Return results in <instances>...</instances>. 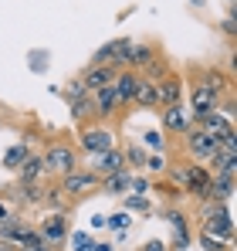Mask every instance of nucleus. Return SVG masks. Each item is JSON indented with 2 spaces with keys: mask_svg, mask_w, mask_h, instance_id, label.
<instances>
[{
  "mask_svg": "<svg viewBox=\"0 0 237 251\" xmlns=\"http://www.w3.org/2000/svg\"><path fill=\"white\" fill-rule=\"evenodd\" d=\"M41 163H44V176H65L71 173L78 163V150L68 143V139H51L47 150L41 153Z\"/></svg>",
  "mask_w": 237,
  "mask_h": 251,
  "instance_id": "1",
  "label": "nucleus"
},
{
  "mask_svg": "<svg viewBox=\"0 0 237 251\" xmlns=\"http://www.w3.org/2000/svg\"><path fill=\"white\" fill-rule=\"evenodd\" d=\"M58 187H61V194H65L68 201H81V197H88V194H95V190L102 187V176H98L95 170H88V167H75L71 173L58 176Z\"/></svg>",
  "mask_w": 237,
  "mask_h": 251,
  "instance_id": "2",
  "label": "nucleus"
},
{
  "mask_svg": "<svg viewBox=\"0 0 237 251\" xmlns=\"http://www.w3.org/2000/svg\"><path fill=\"white\" fill-rule=\"evenodd\" d=\"M173 180L197 201H210V170L203 163H187V167H173Z\"/></svg>",
  "mask_w": 237,
  "mask_h": 251,
  "instance_id": "3",
  "label": "nucleus"
},
{
  "mask_svg": "<svg viewBox=\"0 0 237 251\" xmlns=\"http://www.w3.org/2000/svg\"><path fill=\"white\" fill-rule=\"evenodd\" d=\"M203 231L210 238H220V241H231L234 238V217L227 204H217V201H203Z\"/></svg>",
  "mask_w": 237,
  "mask_h": 251,
  "instance_id": "4",
  "label": "nucleus"
},
{
  "mask_svg": "<svg viewBox=\"0 0 237 251\" xmlns=\"http://www.w3.org/2000/svg\"><path fill=\"white\" fill-rule=\"evenodd\" d=\"M183 150L190 153V160H193V163H210V156L220 150V139H217V136H210V132H203V129L193 123L187 132H183Z\"/></svg>",
  "mask_w": 237,
  "mask_h": 251,
  "instance_id": "5",
  "label": "nucleus"
},
{
  "mask_svg": "<svg viewBox=\"0 0 237 251\" xmlns=\"http://www.w3.org/2000/svg\"><path fill=\"white\" fill-rule=\"evenodd\" d=\"M78 146L88 156L92 153H102V150H112L116 146V132L105 123H88V126H81V132H78Z\"/></svg>",
  "mask_w": 237,
  "mask_h": 251,
  "instance_id": "6",
  "label": "nucleus"
},
{
  "mask_svg": "<svg viewBox=\"0 0 237 251\" xmlns=\"http://www.w3.org/2000/svg\"><path fill=\"white\" fill-rule=\"evenodd\" d=\"M159 126L163 132L169 136H183L190 126H193V116H190V105L187 102H173V105H163L159 109Z\"/></svg>",
  "mask_w": 237,
  "mask_h": 251,
  "instance_id": "7",
  "label": "nucleus"
},
{
  "mask_svg": "<svg viewBox=\"0 0 237 251\" xmlns=\"http://www.w3.org/2000/svg\"><path fill=\"white\" fill-rule=\"evenodd\" d=\"M34 227L41 231V238H44L47 245H54V248H61V245L68 241V231H71V227H68V214H65V210H51V214H47L41 224H34Z\"/></svg>",
  "mask_w": 237,
  "mask_h": 251,
  "instance_id": "8",
  "label": "nucleus"
},
{
  "mask_svg": "<svg viewBox=\"0 0 237 251\" xmlns=\"http://www.w3.org/2000/svg\"><path fill=\"white\" fill-rule=\"evenodd\" d=\"M187 105H190V116H193V123H197V119H203L207 112H213V109L220 105V99L200 82V78H193V85H190V102H187Z\"/></svg>",
  "mask_w": 237,
  "mask_h": 251,
  "instance_id": "9",
  "label": "nucleus"
},
{
  "mask_svg": "<svg viewBox=\"0 0 237 251\" xmlns=\"http://www.w3.org/2000/svg\"><path fill=\"white\" fill-rule=\"evenodd\" d=\"M183 92H187V85H183V75H176L173 68L163 75L156 82V109L163 105H173V102H183Z\"/></svg>",
  "mask_w": 237,
  "mask_h": 251,
  "instance_id": "10",
  "label": "nucleus"
},
{
  "mask_svg": "<svg viewBox=\"0 0 237 251\" xmlns=\"http://www.w3.org/2000/svg\"><path fill=\"white\" fill-rule=\"evenodd\" d=\"M118 112H122V109H118V102H116L112 85L92 92V119H95V123H109V119H116Z\"/></svg>",
  "mask_w": 237,
  "mask_h": 251,
  "instance_id": "11",
  "label": "nucleus"
},
{
  "mask_svg": "<svg viewBox=\"0 0 237 251\" xmlns=\"http://www.w3.org/2000/svg\"><path fill=\"white\" fill-rule=\"evenodd\" d=\"M136 85H139V72H132V68H118V72H116V78H112V92H116V102H118L122 112L132 105V92H136Z\"/></svg>",
  "mask_w": 237,
  "mask_h": 251,
  "instance_id": "12",
  "label": "nucleus"
},
{
  "mask_svg": "<svg viewBox=\"0 0 237 251\" xmlns=\"http://www.w3.org/2000/svg\"><path fill=\"white\" fill-rule=\"evenodd\" d=\"M166 221L173 224V231H176V241L169 245V251H187L193 245V231H190V217L183 214L180 207H169L166 210Z\"/></svg>",
  "mask_w": 237,
  "mask_h": 251,
  "instance_id": "13",
  "label": "nucleus"
},
{
  "mask_svg": "<svg viewBox=\"0 0 237 251\" xmlns=\"http://www.w3.org/2000/svg\"><path fill=\"white\" fill-rule=\"evenodd\" d=\"M122 167H125V153L116 150V146L88 156V170H95L98 176H109V173H116V170H122Z\"/></svg>",
  "mask_w": 237,
  "mask_h": 251,
  "instance_id": "14",
  "label": "nucleus"
},
{
  "mask_svg": "<svg viewBox=\"0 0 237 251\" xmlns=\"http://www.w3.org/2000/svg\"><path fill=\"white\" fill-rule=\"evenodd\" d=\"M197 126L203 129V132L217 136V139H224V136H231V132H237V129H234V119H231V116H224L220 109H213V112H207L203 119H197Z\"/></svg>",
  "mask_w": 237,
  "mask_h": 251,
  "instance_id": "15",
  "label": "nucleus"
},
{
  "mask_svg": "<svg viewBox=\"0 0 237 251\" xmlns=\"http://www.w3.org/2000/svg\"><path fill=\"white\" fill-rule=\"evenodd\" d=\"M112 78H116V68H112V65H88V68L81 72L85 92H98V88L112 85Z\"/></svg>",
  "mask_w": 237,
  "mask_h": 251,
  "instance_id": "16",
  "label": "nucleus"
},
{
  "mask_svg": "<svg viewBox=\"0 0 237 251\" xmlns=\"http://www.w3.org/2000/svg\"><path fill=\"white\" fill-rule=\"evenodd\" d=\"M159 54V48L156 44H149V41H132V48H129V54H125V65L132 68V72H142L153 58Z\"/></svg>",
  "mask_w": 237,
  "mask_h": 251,
  "instance_id": "17",
  "label": "nucleus"
},
{
  "mask_svg": "<svg viewBox=\"0 0 237 251\" xmlns=\"http://www.w3.org/2000/svg\"><path fill=\"white\" fill-rule=\"evenodd\" d=\"M129 180H132V170L122 167L116 173H109V176H102V187L98 190H105V194H112V197H122L125 190H129Z\"/></svg>",
  "mask_w": 237,
  "mask_h": 251,
  "instance_id": "18",
  "label": "nucleus"
},
{
  "mask_svg": "<svg viewBox=\"0 0 237 251\" xmlns=\"http://www.w3.org/2000/svg\"><path fill=\"white\" fill-rule=\"evenodd\" d=\"M10 197H14L17 204L34 207V204H41V201H44V187H41V183H21V180H17V187L10 190Z\"/></svg>",
  "mask_w": 237,
  "mask_h": 251,
  "instance_id": "19",
  "label": "nucleus"
},
{
  "mask_svg": "<svg viewBox=\"0 0 237 251\" xmlns=\"http://www.w3.org/2000/svg\"><path fill=\"white\" fill-rule=\"evenodd\" d=\"M41 176H44V163H41V156L27 153L24 163L17 167V180H21V183H41Z\"/></svg>",
  "mask_w": 237,
  "mask_h": 251,
  "instance_id": "20",
  "label": "nucleus"
},
{
  "mask_svg": "<svg viewBox=\"0 0 237 251\" xmlns=\"http://www.w3.org/2000/svg\"><path fill=\"white\" fill-rule=\"evenodd\" d=\"M132 105L136 109H156V82H146L139 75V85L132 92Z\"/></svg>",
  "mask_w": 237,
  "mask_h": 251,
  "instance_id": "21",
  "label": "nucleus"
},
{
  "mask_svg": "<svg viewBox=\"0 0 237 251\" xmlns=\"http://www.w3.org/2000/svg\"><path fill=\"white\" fill-rule=\"evenodd\" d=\"M31 153V146L27 143H14L7 153H3V170H17L21 163H24V156Z\"/></svg>",
  "mask_w": 237,
  "mask_h": 251,
  "instance_id": "22",
  "label": "nucleus"
},
{
  "mask_svg": "<svg viewBox=\"0 0 237 251\" xmlns=\"http://www.w3.org/2000/svg\"><path fill=\"white\" fill-rule=\"evenodd\" d=\"M166 72H169V61H166L163 54H156V58H153V61H149V65H146V68L139 72V75H142L146 82H159V78H163Z\"/></svg>",
  "mask_w": 237,
  "mask_h": 251,
  "instance_id": "23",
  "label": "nucleus"
},
{
  "mask_svg": "<svg viewBox=\"0 0 237 251\" xmlns=\"http://www.w3.org/2000/svg\"><path fill=\"white\" fill-rule=\"evenodd\" d=\"M122 153H125V167L129 170H142L146 167V150H142L139 143H129Z\"/></svg>",
  "mask_w": 237,
  "mask_h": 251,
  "instance_id": "24",
  "label": "nucleus"
},
{
  "mask_svg": "<svg viewBox=\"0 0 237 251\" xmlns=\"http://www.w3.org/2000/svg\"><path fill=\"white\" fill-rule=\"evenodd\" d=\"M71 116H75L78 123L92 119V92H85V95H78V99H71Z\"/></svg>",
  "mask_w": 237,
  "mask_h": 251,
  "instance_id": "25",
  "label": "nucleus"
},
{
  "mask_svg": "<svg viewBox=\"0 0 237 251\" xmlns=\"http://www.w3.org/2000/svg\"><path fill=\"white\" fill-rule=\"evenodd\" d=\"M41 204H47L51 210H65L71 201L61 194V187H44V201H41Z\"/></svg>",
  "mask_w": 237,
  "mask_h": 251,
  "instance_id": "26",
  "label": "nucleus"
},
{
  "mask_svg": "<svg viewBox=\"0 0 237 251\" xmlns=\"http://www.w3.org/2000/svg\"><path fill=\"white\" fill-rule=\"evenodd\" d=\"M41 245H47V241H44V238H41V231L38 227H34V224H27V227H24V234H21V241H17V248H41Z\"/></svg>",
  "mask_w": 237,
  "mask_h": 251,
  "instance_id": "27",
  "label": "nucleus"
},
{
  "mask_svg": "<svg viewBox=\"0 0 237 251\" xmlns=\"http://www.w3.org/2000/svg\"><path fill=\"white\" fill-rule=\"evenodd\" d=\"M200 248L203 251H231V241H220V238H210L207 231L200 234Z\"/></svg>",
  "mask_w": 237,
  "mask_h": 251,
  "instance_id": "28",
  "label": "nucleus"
},
{
  "mask_svg": "<svg viewBox=\"0 0 237 251\" xmlns=\"http://www.w3.org/2000/svg\"><path fill=\"white\" fill-rule=\"evenodd\" d=\"M68 241H71V248H75V251H92V245H95L85 231H68Z\"/></svg>",
  "mask_w": 237,
  "mask_h": 251,
  "instance_id": "29",
  "label": "nucleus"
},
{
  "mask_svg": "<svg viewBox=\"0 0 237 251\" xmlns=\"http://www.w3.org/2000/svg\"><path fill=\"white\" fill-rule=\"evenodd\" d=\"M166 167H169V160L163 153H146V170L149 173H166Z\"/></svg>",
  "mask_w": 237,
  "mask_h": 251,
  "instance_id": "30",
  "label": "nucleus"
},
{
  "mask_svg": "<svg viewBox=\"0 0 237 251\" xmlns=\"http://www.w3.org/2000/svg\"><path fill=\"white\" fill-rule=\"evenodd\" d=\"M129 221H132V217H129V210H116V214H109V217H105V224H109V227H116V231H125V227H129Z\"/></svg>",
  "mask_w": 237,
  "mask_h": 251,
  "instance_id": "31",
  "label": "nucleus"
},
{
  "mask_svg": "<svg viewBox=\"0 0 237 251\" xmlns=\"http://www.w3.org/2000/svg\"><path fill=\"white\" fill-rule=\"evenodd\" d=\"M125 210L132 214V210H139V214H146L149 210V197H139V194H129L125 197Z\"/></svg>",
  "mask_w": 237,
  "mask_h": 251,
  "instance_id": "32",
  "label": "nucleus"
},
{
  "mask_svg": "<svg viewBox=\"0 0 237 251\" xmlns=\"http://www.w3.org/2000/svg\"><path fill=\"white\" fill-rule=\"evenodd\" d=\"M129 190H132V194H139V197H146V194H149V180H146V176H139V173H132Z\"/></svg>",
  "mask_w": 237,
  "mask_h": 251,
  "instance_id": "33",
  "label": "nucleus"
},
{
  "mask_svg": "<svg viewBox=\"0 0 237 251\" xmlns=\"http://www.w3.org/2000/svg\"><path fill=\"white\" fill-rule=\"evenodd\" d=\"M78 95H85V85H81V78H75V82L68 85V92H65V99L71 102V99H78Z\"/></svg>",
  "mask_w": 237,
  "mask_h": 251,
  "instance_id": "34",
  "label": "nucleus"
},
{
  "mask_svg": "<svg viewBox=\"0 0 237 251\" xmlns=\"http://www.w3.org/2000/svg\"><path fill=\"white\" fill-rule=\"evenodd\" d=\"M146 143H149V146H156V150H163V146H166V139L159 136V129H149V132H146Z\"/></svg>",
  "mask_w": 237,
  "mask_h": 251,
  "instance_id": "35",
  "label": "nucleus"
},
{
  "mask_svg": "<svg viewBox=\"0 0 237 251\" xmlns=\"http://www.w3.org/2000/svg\"><path fill=\"white\" fill-rule=\"evenodd\" d=\"M139 251H169V245H166V241H159V238H153V241H146Z\"/></svg>",
  "mask_w": 237,
  "mask_h": 251,
  "instance_id": "36",
  "label": "nucleus"
},
{
  "mask_svg": "<svg viewBox=\"0 0 237 251\" xmlns=\"http://www.w3.org/2000/svg\"><path fill=\"white\" fill-rule=\"evenodd\" d=\"M234 14H227V21H224V34H227V38H234Z\"/></svg>",
  "mask_w": 237,
  "mask_h": 251,
  "instance_id": "37",
  "label": "nucleus"
},
{
  "mask_svg": "<svg viewBox=\"0 0 237 251\" xmlns=\"http://www.w3.org/2000/svg\"><path fill=\"white\" fill-rule=\"evenodd\" d=\"M17 251H27V248H17ZM31 251H61V248H54V245H41V248H31Z\"/></svg>",
  "mask_w": 237,
  "mask_h": 251,
  "instance_id": "38",
  "label": "nucleus"
},
{
  "mask_svg": "<svg viewBox=\"0 0 237 251\" xmlns=\"http://www.w3.org/2000/svg\"><path fill=\"white\" fill-rule=\"evenodd\" d=\"M92 251H112V245H102V241H95V245H92Z\"/></svg>",
  "mask_w": 237,
  "mask_h": 251,
  "instance_id": "39",
  "label": "nucleus"
},
{
  "mask_svg": "<svg viewBox=\"0 0 237 251\" xmlns=\"http://www.w3.org/2000/svg\"><path fill=\"white\" fill-rule=\"evenodd\" d=\"M0 251H17V248H14L10 241H3V238H0Z\"/></svg>",
  "mask_w": 237,
  "mask_h": 251,
  "instance_id": "40",
  "label": "nucleus"
},
{
  "mask_svg": "<svg viewBox=\"0 0 237 251\" xmlns=\"http://www.w3.org/2000/svg\"><path fill=\"white\" fill-rule=\"evenodd\" d=\"M7 214H10V210H7V204L0 201V221H7Z\"/></svg>",
  "mask_w": 237,
  "mask_h": 251,
  "instance_id": "41",
  "label": "nucleus"
}]
</instances>
